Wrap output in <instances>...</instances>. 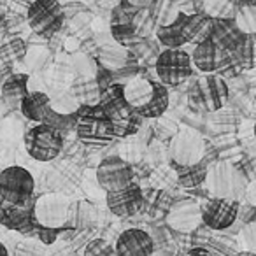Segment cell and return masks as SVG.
<instances>
[{
    "label": "cell",
    "mask_w": 256,
    "mask_h": 256,
    "mask_svg": "<svg viewBox=\"0 0 256 256\" xmlns=\"http://www.w3.org/2000/svg\"><path fill=\"white\" fill-rule=\"evenodd\" d=\"M98 106L106 110L109 116L110 123H112L114 134L118 139H124L134 134L139 132V128L142 126L144 118L134 109L130 104L126 102L123 93V82H110L109 86L102 88V95H100Z\"/></svg>",
    "instance_id": "cell-1"
},
{
    "label": "cell",
    "mask_w": 256,
    "mask_h": 256,
    "mask_svg": "<svg viewBox=\"0 0 256 256\" xmlns=\"http://www.w3.org/2000/svg\"><path fill=\"white\" fill-rule=\"evenodd\" d=\"M210 20L198 12H179L174 22L162 25L156 30V39L164 44L165 50H182L186 44H198L209 37Z\"/></svg>",
    "instance_id": "cell-2"
},
{
    "label": "cell",
    "mask_w": 256,
    "mask_h": 256,
    "mask_svg": "<svg viewBox=\"0 0 256 256\" xmlns=\"http://www.w3.org/2000/svg\"><path fill=\"white\" fill-rule=\"evenodd\" d=\"M74 128L79 140L92 148L109 146L110 142H114L118 139L109 116L98 104L79 107L76 110Z\"/></svg>",
    "instance_id": "cell-3"
},
{
    "label": "cell",
    "mask_w": 256,
    "mask_h": 256,
    "mask_svg": "<svg viewBox=\"0 0 256 256\" xmlns=\"http://www.w3.org/2000/svg\"><path fill=\"white\" fill-rule=\"evenodd\" d=\"M206 184L210 195L218 198H230L235 202H242L248 190V178L238 165L232 162H216L209 167L206 178Z\"/></svg>",
    "instance_id": "cell-4"
},
{
    "label": "cell",
    "mask_w": 256,
    "mask_h": 256,
    "mask_svg": "<svg viewBox=\"0 0 256 256\" xmlns=\"http://www.w3.org/2000/svg\"><path fill=\"white\" fill-rule=\"evenodd\" d=\"M23 144L28 153L37 162H51L62 153L64 136L58 128L48 123H36L28 128L23 137Z\"/></svg>",
    "instance_id": "cell-5"
},
{
    "label": "cell",
    "mask_w": 256,
    "mask_h": 256,
    "mask_svg": "<svg viewBox=\"0 0 256 256\" xmlns=\"http://www.w3.org/2000/svg\"><path fill=\"white\" fill-rule=\"evenodd\" d=\"M34 192H36V179L25 167L11 165L0 170V198L4 202L23 206L34 198Z\"/></svg>",
    "instance_id": "cell-6"
},
{
    "label": "cell",
    "mask_w": 256,
    "mask_h": 256,
    "mask_svg": "<svg viewBox=\"0 0 256 256\" xmlns=\"http://www.w3.org/2000/svg\"><path fill=\"white\" fill-rule=\"evenodd\" d=\"M65 14L58 0H34L26 9V23L34 34L50 39L64 26Z\"/></svg>",
    "instance_id": "cell-7"
},
{
    "label": "cell",
    "mask_w": 256,
    "mask_h": 256,
    "mask_svg": "<svg viewBox=\"0 0 256 256\" xmlns=\"http://www.w3.org/2000/svg\"><path fill=\"white\" fill-rule=\"evenodd\" d=\"M167 151L172 165H178V167L195 165L204 160L206 140L202 134L193 128H179L178 134L168 140Z\"/></svg>",
    "instance_id": "cell-8"
},
{
    "label": "cell",
    "mask_w": 256,
    "mask_h": 256,
    "mask_svg": "<svg viewBox=\"0 0 256 256\" xmlns=\"http://www.w3.org/2000/svg\"><path fill=\"white\" fill-rule=\"evenodd\" d=\"M190 56H192L193 67L198 68L204 76L218 74L223 78L224 74H232V68L240 70L238 65L235 64V60L232 58V54L228 51H223L221 48H218L210 37L195 44V50H193V53Z\"/></svg>",
    "instance_id": "cell-9"
},
{
    "label": "cell",
    "mask_w": 256,
    "mask_h": 256,
    "mask_svg": "<svg viewBox=\"0 0 256 256\" xmlns=\"http://www.w3.org/2000/svg\"><path fill=\"white\" fill-rule=\"evenodd\" d=\"M154 70L165 86H179L188 81L193 72L192 56L184 50H165L158 54Z\"/></svg>",
    "instance_id": "cell-10"
},
{
    "label": "cell",
    "mask_w": 256,
    "mask_h": 256,
    "mask_svg": "<svg viewBox=\"0 0 256 256\" xmlns=\"http://www.w3.org/2000/svg\"><path fill=\"white\" fill-rule=\"evenodd\" d=\"M134 167L132 164H128L124 158L118 156V154H110L106 156L96 167V181L106 193L118 192V190L124 188L130 182H134Z\"/></svg>",
    "instance_id": "cell-11"
},
{
    "label": "cell",
    "mask_w": 256,
    "mask_h": 256,
    "mask_svg": "<svg viewBox=\"0 0 256 256\" xmlns=\"http://www.w3.org/2000/svg\"><path fill=\"white\" fill-rule=\"evenodd\" d=\"M238 204L235 200L230 198H218L212 196L206 202V206L202 207V223L207 228L216 232L228 230L230 226H234V223L237 221L238 214Z\"/></svg>",
    "instance_id": "cell-12"
},
{
    "label": "cell",
    "mask_w": 256,
    "mask_h": 256,
    "mask_svg": "<svg viewBox=\"0 0 256 256\" xmlns=\"http://www.w3.org/2000/svg\"><path fill=\"white\" fill-rule=\"evenodd\" d=\"M106 204L109 210L118 218L136 216L142 210L144 206V190L137 182H130L118 192L106 193Z\"/></svg>",
    "instance_id": "cell-13"
},
{
    "label": "cell",
    "mask_w": 256,
    "mask_h": 256,
    "mask_svg": "<svg viewBox=\"0 0 256 256\" xmlns=\"http://www.w3.org/2000/svg\"><path fill=\"white\" fill-rule=\"evenodd\" d=\"M68 200L58 193H46V195L36 198L34 206V216L40 226L62 228L67 220Z\"/></svg>",
    "instance_id": "cell-14"
},
{
    "label": "cell",
    "mask_w": 256,
    "mask_h": 256,
    "mask_svg": "<svg viewBox=\"0 0 256 256\" xmlns=\"http://www.w3.org/2000/svg\"><path fill=\"white\" fill-rule=\"evenodd\" d=\"M154 252V242L146 230L128 228L121 232L114 244L116 256H151Z\"/></svg>",
    "instance_id": "cell-15"
},
{
    "label": "cell",
    "mask_w": 256,
    "mask_h": 256,
    "mask_svg": "<svg viewBox=\"0 0 256 256\" xmlns=\"http://www.w3.org/2000/svg\"><path fill=\"white\" fill-rule=\"evenodd\" d=\"M196 88H198L200 100L210 112L223 109L230 98V88H228L226 81L218 74L202 76L196 82Z\"/></svg>",
    "instance_id": "cell-16"
},
{
    "label": "cell",
    "mask_w": 256,
    "mask_h": 256,
    "mask_svg": "<svg viewBox=\"0 0 256 256\" xmlns=\"http://www.w3.org/2000/svg\"><path fill=\"white\" fill-rule=\"evenodd\" d=\"M248 34H244L237 26L234 18H220V20H210V28H209V37L212 39V42L218 48H221L223 51H232L244 40V37Z\"/></svg>",
    "instance_id": "cell-17"
},
{
    "label": "cell",
    "mask_w": 256,
    "mask_h": 256,
    "mask_svg": "<svg viewBox=\"0 0 256 256\" xmlns=\"http://www.w3.org/2000/svg\"><path fill=\"white\" fill-rule=\"evenodd\" d=\"M20 110L26 120L34 123H48L53 114L51 98L42 92H28L20 104Z\"/></svg>",
    "instance_id": "cell-18"
},
{
    "label": "cell",
    "mask_w": 256,
    "mask_h": 256,
    "mask_svg": "<svg viewBox=\"0 0 256 256\" xmlns=\"http://www.w3.org/2000/svg\"><path fill=\"white\" fill-rule=\"evenodd\" d=\"M96 220V207L88 200H74L68 204L67 220H65L64 230L81 232L93 226Z\"/></svg>",
    "instance_id": "cell-19"
},
{
    "label": "cell",
    "mask_w": 256,
    "mask_h": 256,
    "mask_svg": "<svg viewBox=\"0 0 256 256\" xmlns=\"http://www.w3.org/2000/svg\"><path fill=\"white\" fill-rule=\"evenodd\" d=\"M28 74H11L0 88V98L8 107H20L22 100L25 98V95L28 93Z\"/></svg>",
    "instance_id": "cell-20"
},
{
    "label": "cell",
    "mask_w": 256,
    "mask_h": 256,
    "mask_svg": "<svg viewBox=\"0 0 256 256\" xmlns=\"http://www.w3.org/2000/svg\"><path fill=\"white\" fill-rule=\"evenodd\" d=\"M123 93L124 98L136 110L142 109L153 95V81L142 76H136L128 82H123Z\"/></svg>",
    "instance_id": "cell-21"
},
{
    "label": "cell",
    "mask_w": 256,
    "mask_h": 256,
    "mask_svg": "<svg viewBox=\"0 0 256 256\" xmlns=\"http://www.w3.org/2000/svg\"><path fill=\"white\" fill-rule=\"evenodd\" d=\"M168 212H170L168 214V223L181 232L195 230L202 223V209H198L193 204H181V206L170 209Z\"/></svg>",
    "instance_id": "cell-22"
},
{
    "label": "cell",
    "mask_w": 256,
    "mask_h": 256,
    "mask_svg": "<svg viewBox=\"0 0 256 256\" xmlns=\"http://www.w3.org/2000/svg\"><path fill=\"white\" fill-rule=\"evenodd\" d=\"M132 53L123 46V44H107L100 50L98 53V62L106 70L109 72H121L123 68H126V65L130 64Z\"/></svg>",
    "instance_id": "cell-23"
},
{
    "label": "cell",
    "mask_w": 256,
    "mask_h": 256,
    "mask_svg": "<svg viewBox=\"0 0 256 256\" xmlns=\"http://www.w3.org/2000/svg\"><path fill=\"white\" fill-rule=\"evenodd\" d=\"M172 168H174V174H176V182L184 190H193L206 182L209 165L202 160L195 165H186V167L172 165Z\"/></svg>",
    "instance_id": "cell-24"
},
{
    "label": "cell",
    "mask_w": 256,
    "mask_h": 256,
    "mask_svg": "<svg viewBox=\"0 0 256 256\" xmlns=\"http://www.w3.org/2000/svg\"><path fill=\"white\" fill-rule=\"evenodd\" d=\"M237 8L235 0H195V12L209 20L234 18Z\"/></svg>",
    "instance_id": "cell-25"
},
{
    "label": "cell",
    "mask_w": 256,
    "mask_h": 256,
    "mask_svg": "<svg viewBox=\"0 0 256 256\" xmlns=\"http://www.w3.org/2000/svg\"><path fill=\"white\" fill-rule=\"evenodd\" d=\"M168 86L162 84L160 81H153V95H151V100L139 109L137 112L144 118V120H154V118H160L167 112L168 109Z\"/></svg>",
    "instance_id": "cell-26"
},
{
    "label": "cell",
    "mask_w": 256,
    "mask_h": 256,
    "mask_svg": "<svg viewBox=\"0 0 256 256\" xmlns=\"http://www.w3.org/2000/svg\"><path fill=\"white\" fill-rule=\"evenodd\" d=\"M230 54L240 70L256 68V36H246Z\"/></svg>",
    "instance_id": "cell-27"
},
{
    "label": "cell",
    "mask_w": 256,
    "mask_h": 256,
    "mask_svg": "<svg viewBox=\"0 0 256 256\" xmlns=\"http://www.w3.org/2000/svg\"><path fill=\"white\" fill-rule=\"evenodd\" d=\"M172 207V200L164 190H148L144 192V206H142V210H148L150 216L156 218L160 214H165L168 212Z\"/></svg>",
    "instance_id": "cell-28"
},
{
    "label": "cell",
    "mask_w": 256,
    "mask_h": 256,
    "mask_svg": "<svg viewBox=\"0 0 256 256\" xmlns=\"http://www.w3.org/2000/svg\"><path fill=\"white\" fill-rule=\"evenodd\" d=\"M153 134H154V137H156L160 142H165V144H168V140L172 139V137L178 134V130H179V124H178V121L176 120H172V118H168V116H160V118H154L153 120Z\"/></svg>",
    "instance_id": "cell-29"
},
{
    "label": "cell",
    "mask_w": 256,
    "mask_h": 256,
    "mask_svg": "<svg viewBox=\"0 0 256 256\" xmlns=\"http://www.w3.org/2000/svg\"><path fill=\"white\" fill-rule=\"evenodd\" d=\"M237 26L248 36H256V8L254 6H238L234 16Z\"/></svg>",
    "instance_id": "cell-30"
},
{
    "label": "cell",
    "mask_w": 256,
    "mask_h": 256,
    "mask_svg": "<svg viewBox=\"0 0 256 256\" xmlns=\"http://www.w3.org/2000/svg\"><path fill=\"white\" fill-rule=\"evenodd\" d=\"M26 54V42L20 37L8 40L6 44L0 46V60L4 64H12V62H18L22 58H25Z\"/></svg>",
    "instance_id": "cell-31"
},
{
    "label": "cell",
    "mask_w": 256,
    "mask_h": 256,
    "mask_svg": "<svg viewBox=\"0 0 256 256\" xmlns=\"http://www.w3.org/2000/svg\"><path fill=\"white\" fill-rule=\"evenodd\" d=\"M137 11L139 9L134 8L126 2V0H121L118 2V6L112 9V20H110V25H123V23H132L136 18Z\"/></svg>",
    "instance_id": "cell-32"
},
{
    "label": "cell",
    "mask_w": 256,
    "mask_h": 256,
    "mask_svg": "<svg viewBox=\"0 0 256 256\" xmlns=\"http://www.w3.org/2000/svg\"><path fill=\"white\" fill-rule=\"evenodd\" d=\"M110 34H112V39L118 44H126L128 40L136 36V26L134 23H123V25H110Z\"/></svg>",
    "instance_id": "cell-33"
},
{
    "label": "cell",
    "mask_w": 256,
    "mask_h": 256,
    "mask_svg": "<svg viewBox=\"0 0 256 256\" xmlns=\"http://www.w3.org/2000/svg\"><path fill=\"white\" fill-rule=\"evenodd\" d=\"M84 256H116L114 248H110L104 238H95L84 249Z\"/></svg>",
    "instance_id": "cell-34"
},
{
    "label": "cell",
    "mask_w": 256,
    "mask_h": 256,
    "mask_svg": "<svg viewBox=\"0 0 256 256\" xmlns=\"http://www.w3.org/2000/svg\"><path fill=\"white\" fill-rule=\"evenodd\" d=\"M64 226L62 228H53V226H37L36 230V235L39 237V240L42 242V244H53L54 240H56L58 237H60V234H64Z\"/></svg>",
    "instance_id": "cell-35"
},
{
    "label": "cell",
    "mask_w": 256,
    "mask_h": 256,
    "mask_svg": "<svg viewBox=\"0 0 256 256\" xmlns=\"http://www.w3.org/2000/svg\"><path fill=\"white\" fill-rule=\"evenodd\" d=\"M242 242L248 248V251L256 252V221L244 224V228H242Z\"/></svg>",
    "instance_id": "cell-36"
},
{
    "label": "cell",
    "mask_w": 256,
    "mask_h": 256,
    "mask_svg": "<svg viewBox=\"0 0 256 256\" xmlns=\"http://www.w3.org/2000/svg\"><path fill=\"white\" fill-rule=\"evenodd\" d=\"M237 220H242L244 224L254 223L256 221V206H251V204H238V214Z\"/></svg>",
    "instance_id": "cell-37"
},
{
    "label": "cell",
    "mask_w": 256,
    "mask_h": 256,
    "mask_svg": "<svg viewBox=\"0 0 256 256\" xmlns=\"http://www.w3.org/2000/svg\"><path fill=\"white\" fill-rule=\"evenodd\" d=\"M182 256H214V254L207 248H204V246H196V248L188 249Z\"/></svg>",
    "instance_id": "cell-38"
},
{
    "label": "cell",
    "mask_w": 256,
    "mask_h": 256,
    "mask_svg": "<svg viewBox=\"0 0 256 256\" xmlns=\"http://www.w3.org/2000/svg\"><path fill=\"white\" fill-rule=\"evenodd\" d=\"M244 200L248 204H251V206H256V181L254 182H249V184H248Z\"/></svg>",
    "instance_id": "cell-39"
},
{
    "label": "cell",
    "mask_w": 256,
    "mask_h": 256,
    "mask_svg": "<svg viewBox=\"0 0 256 256\" xmlns=\"http://www.w3.org/2000/svg\"><path fill=\"white\" fill-rule=\"evenodd\" d=\"M128 4L134 6V8L137 9H142V8H148V6L153 4V0H126Z\"/></svg>",
    "instance_id": "cell-40"
},
{
    "label": "cell",
    "mask_w": 256,
    "mask_h": 256,
    "mask_svg": "<svg viewBox=\"0 0 256 256\" xmlns=\"http://www.w3.org/2000/svg\"><path fill=\"white\" fill-rule=\"evenodd\" d=\"M234 256H256V252H252V251H248V249H244V251H238L237 254H234Z\"/></svg>",
    "instance_id": "cell-41"
},
{
    "label": "cell",
    "mask_w": 256,
    "mask_h": 256,
    "mask_svg": "<svg viewBox=\"0 0 256 256\" xmlns=\"http://www.w3.org/2000/svg\"><path fill=\"white\" fill-rule=\"evenodd\" d=\"M0 256H9V251H8V248H6L2 242H0Z\"/></svg>",
    "instance_id": "cell-42"
},
{
    "label": "cell",
    "mask_w": 256,
    "mask_h": 256,
    "mask_svg": "<svg viewBox=\"0 0 256 256\" xmlns=\"http://www.w3.org/2000/svg\"><path fill=\"white\" fill-rule=\"evenodd\" d=\"M4 25H6V12L0 9V28H2Z\"/></svg>",
    "instance_id": "cell-43"
},
{
    "label": "cell",
    "mask_w": 256,
    "mask_h": 256,
    "mask_svg": "<svg viewBox=\"0 0 256 256\" xmlns=\"http://www.w3.org/2000/svg\"><path fill=\"white\" fill-rule=\"evenodd\" d=\"M235 2H237L238 6H248L249 4V0H235Z\"/></svg>",
    "instance_id": "cell-44"
},
{
    "label": "cell",
    "mask_w": 256,
    "mask_h": 256,
    "mask_svg": "<svg viewBox=\"0 0 256 256\" xmlns=\"http://www.w3.org/2000/svg\"><path fill=\"white\" fill-rule=\"evenodd\" d=\"M248 6H254V8H256V0H249V4Z\"/></svg>",
    "instance_id": "cell-45"
},
{
    "label": "cell",
    "mask_w": 256,
    "mask_h": 256,
    "mask_svg": "<svg viewBox=\"0 0 256 256\" xmlns=\"http://www.w3.org/2000/svg\"><path fill=\"white\" fill-rule=\"evenodd\" d=\"M254 137H256V121H254Z\"/></svg>",
    "instance_id": "cell-46"
}]
</instances>
